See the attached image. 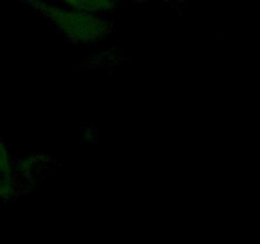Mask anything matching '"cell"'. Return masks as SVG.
<instances>
[{"instance_id": "obj_4", "label": "cell", "mask_w": 260, "mask_h": 244, "mask_svg": "<svg viewBox=\"0 0 260 244\" xmlns=\"http://www.w3.org/2000/svg\"><path fill=\"white\" fill-rule=\"evenodd\" d=\"M22 191L19 180L13 173L0 172V201H9Z\"/></svg>"}, {"instance_id": "obj_5", "label": "cell", "mask_w": 260, "mask_h": 244, "mask_svg": "<svg viewBox=\"0 0 260 244\" xmlns=\"http://www.w3.org/2000/svg\"><path fill=\"white\" fill-rule=\"evenodd\" d=\"M13 164H14V159L10 154L9 147L0 139V172L13 173Z\"/></svg>"}, {"instance_id": "obj_6", "label": "cell", "mask_w": 260, "mask_h": 244, "mask_svg": "<svg viewBox=\"0 0 260 244\" xmlns=\"http://www.w3.org/2000/svg\"><path fill=\"white\" fill-rule=\"evenodd\" d=\"M136 2H147V0H136Z\"/></svg>"}, {"instance_id": "obj_2", "label": "cell", "mask_w": 260, "mask_h": 244, "mask_svg": "<svg viewBox=\"0 0 260 244\" xmlns=\"http://www.w3.org/2000/svg\"><path fill=\"white\" fill-rule=\"evenodd\" d=\"M50 164V157L43 152H32L22 157L20 159L14 160L13 172L19 180L22 190H25L28 186L37 183L41 173L47 169Z\"/></svg>"}, {"instance_id": "obj_3", "label": "cell", "mask_w": 260, "mask_h": 244, "mask_svg": "<svg viewBox=\"0 0 260 244\" xmlns=\"http://www.w3.org/2000/svg\"><path fill=\"white\" fill-rule=\"evenodd\" d=\"M55 2L66 5V7L74 8V9L101 15H107L117 7L113 0H55Z\"/></svg>"}, {"instance_id": "obj_1", "label": "cell", "mask_w": 260, "mask_h": 244, "mask_svg": "<svg viewBox=\"0 0 260 244\" xmlns=\"http://www.w3.org/2000/svg\"><path fill=\"white\" fill-rule=\"evenodd\" d=\"M45 18L65 40L78 46L101 45L112 35V23L107 15L74 9L55 0H19Z\"/></svg>"}]
</instances>
